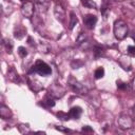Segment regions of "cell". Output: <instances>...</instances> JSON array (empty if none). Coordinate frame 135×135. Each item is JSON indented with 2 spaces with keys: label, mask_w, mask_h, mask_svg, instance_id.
I'll return each mask as SVG.
<instances>
[{
  "label": "cell",
  "mask_w": 135,
  "mask_h": 135,
  "mask_svg": "<svg viewBox=\"0 0 135 135\" xmlns=\"http://www.w3.org/2000/svg\"><path fill=\"white\" fill-rule=\"evenodd\" d=\"M113 32H114V36L117 40H123L127 36H128V24L126 21L118 19L114 22V27H113Z\"/></svg>",
  "instance_id": "6da1fadb"
},
{
  "label": "cell",
  "mask_w": 135,
  "mask_h": 135,
  "mask_svg": "<svg viewBox=\"0 0 135 135\" xmlns=\"http://www.w3.org/2000/svg\"><path fill=\"white\" fill-rule=\"evenodd\" d=\"M68 83H69L70 88L73 90V92H75V93L78 94V95H86V94L89 93L88 88H86L83 83H81L80 81H78V80H77L75 77H73V76H70V77H69Z\"/></svg>",
  "instance_id": "7a4b0ae2"
},
{
  "label": "cell",
  "mask_w": 135,
  "mask_h": 135,
  "mask_svg": "<svg viewBox=\"0 0 135 135\" xmlns=\"http://www.w3.org/2000/svg\"><path fill=\"white\" fill-rule=\"evenodd\" d=\"M32 71L37 73V74H39L40 76H49L52 73L51 66L47 63H45L44 61H42V60H37L35 62V64L33 65Z\"/></svg>",
  "instance_id": "3957f363"
},
{
  "label": "cell",
  "mask_w": 135,
  "mask_h": 135,
  "mask_svg": "<svg viewBox=\"0 0 135 135\" xmlns=\"http://www.w3.org/2000/svg\"><path fill=\"white\" fill-rule=\"evenodd\" d=\"M117 124L121 130H130L133 128L134 122H133V119L129 115L121 114L117 119Z\"/></svg>",
  "instance_id": "277c9868"
},
{
  "label": "cell",
  "mask_w": 135,
  "mask_h": 135,
  "mask_svg": "<svg viewBox=\"0 0 135 135\" xmlns=\"http://www.w3.org/2000/svg\"><path fill=\"white\" fill-rule=\"evenodd\" d=\"M35 12V4L32 1H26L23 2L22 6H21V14L25 17V18H32Z\"/></svg>",
  "instance_id": "5b68a950"
},
{
  "label": "cell",
  "mask_w": 135,
  "mask_h": 135,
  "mask_svg": "<svg viewBox=\"0 0 135 135\" xmlns=\"http://www.w3.org/2000/svg\"><path fill=\"white\" fill-rule=\"evenodd\" d=\"M65 94V90L64 88H62L61 85L59 84H53L49 88V94L50 96H52L53 98L55 99H58V98H61L63 95Z\"/></svg>",
  "instance_id": "8992f818"
},
{
  "label": "cell",
  "mask_w": 135,
  "mask_h": 135,
  "mask_svg": "<svg viewBox=\"0 0 135 135\" xmlns=\"http://www.w3.org/2000/svg\"><path fill=\"white\" fill-rule=\"evenodd\" d=\"M83 23L85 25L86 28L89 30H93L97 23V17L95 15H92V14H89V15H85L83 17Z\"/></svg>",
  "instance_id": "52a82bcc"
},
{
  "label": "cell",
  "mask_w": 135,
  "mask_h": 135,
  "mask_svg": "<svg viewBox=\"0 0 135 135\" xmlns=\"http://www.w3.org/2000/svg\"><path fill=\"white\" fill-rule=\"evenodd\" d=\"M54 15L56 17V19L60 22H63L65 20V9L63 8V6L59 3H57L54 7Z\"/></svg>",
  "instance_id": "ba28073f"
},
{
  "label": "cell",
  "mask_w": 135,
  "mask_h": 135,
  "mask_svg": "<svg viewBox=\"0 0 135 135\" xmlns=\"http://www.w3.org/2000/svg\"><path fill=\"white\" fill-rule=\"evenodd\" d=\"M51 5V0H36L35 8L39 13H45Z\"/></svg>",
  "instance_id": "9c48e42d"
},
{
  "label": "cell",
  "mask_w": 135,
  "mask_h": 135,
  "mask_svg": "<svg viewBox=\"0 0 135 135\" xmlns=\"http://www.w3.org/2000/svg\"><path fill=\"white\" fill-rule=\"evenodd\" d=\"M81 114H82V109L80 107H73V108H71V110L69 112L70 117L73 119H79Z\"/></svg>",
  "instance_id": "30bf717a"
},
{
  "label": "cell",
  "mask_w": 135,
  "mask_h": 135,
  "mask_svg": "<svg viewBox=\"0 0 135 135\" xmlns=\"http://www.w3.org/2000/svg\"><path fill=\"white\" fill-rule=\"evenodd\" d=\"M12 111L9 110L8 107L4 105V104H1L0 105V116L4 119H7V118H11L12 117Z\"/></svg>",
  "instance_id": "8fae6325"
},
{
  "label": "cell",
  "mask_w": 135,
  "mask_h": 135,
  "mask_svg": "<svg viewBox=\"0 0 135 135\" xmlns=\"http://www.w3.org/2000/svg\"><path fill=\"white\" fill-rule=\"evenodd\" d=\"M7 78L11 81H14V82H20V77H19L18 73L13 68L8 69V71H7Z\"/></svg>",
  "instance_id": "7c38bea8"
},
{
  "label": "cell",
  "mask_w": 135,
  "mask_h": 135,
  "mask_svg": "<svg viewBox=\"0 0 135 135\" xmlns=\"http://www.w3.org/2000/svg\"><path fill=\"white\" fill-rule=\"evenodd\" d=\"M26 34V30L24 27H22L21 25H18L16 28H15V32H14V36L15 38L17 39H22Z\"/></svg>",
  "instance_id": "4fadbf2b"
},
{
  "label": "cell",
  "mask_w": 135,
  "mask_h": 135,
  "mask_svg": "<svg viewBox=\"0 0 135 135\" xmlns=\"http://www.w3.org/2000/svg\"><path fill=\"white\" fill-rule=\"evenodd\" d=\"M103 76H104V69H103L102 66L97 68V69L95 70V72H94V77H95V79H100V78H102Z\"/></svg>",
  "instance_id": "5bb4252c"
},
{
  "label": "cell",
  "mask_w": 135,
  "mask_h": 135,
  "mask_svg": "<svg viewBox=\"0 0 135 135\" xmlns=\"http://www.w3.org/2000/svg\"><path fill=\"white\" fill-rule=\"evenodd\" d=\"M81 3L84 7H88V8H96L97 7V4L93 0H81Z\"/></svg>",
  "instance_id": "9a60e30c"
},
{
  "label": "cell",
  "mask_w": 135,
  "mask_h": 135,
  "mask_svg": "<svg viewBox=\"0 0 135 135\" xmlns=\"http://www.w3.org/2000/svg\"><path fill=\"white\" fill-rule=\"evenodd\" d=\"M71 17H70V19H71V21H70V26H69V28L70 30H73L74 28V26L76 25V23H77V17H76V15H75V13L74 12H71Z\"/></svg>",
  "instance_id": "2e32d148"
},
{
  "label": "cell",
  "mask_w": 135,
  "mask_h": 135,
  "mask_svg": "<svg viewBox=\"0 0 135 135\" xmlns=\"http://www.w3.org/2000/svg\"><path fill=\"white\" fill-rule=\"evenodd\" d=\"M18 130H19L20 133H22V134H27V133L31 132V129H30L28 124H23V123H21V124L18 126Z\"/></svg>",
  "instance_id": "e0dca14e"
},
{
  "label": "cell",
  "mask_w": 135,
  "mask_h": 135,
  "mask_svg": "<svg viewBox=\"0 0 135 135\" xmlns=\"http://www.w3.org/2000/svg\"><path fill=\"white\" fill-rule=\"evenodd\" d=\"M43 103H45L47 107H54L55 105V98H53L52 96L47 95L45 97V99L43 100Z\"/></svg>",
  "instance_id": "ac0fdd59"
},
{
  "label": "cell",
  "mask_w": 135,
  "mask_h": 135,
  "mask_svg": "<svg viewBox=\"0 0 135 135\" xmlns=\"http://www.w3.org/2000/svg\"><path fill=\"white\" fill-rule=\"evenodd\" d=\"M3 45L5 46L6 52L8 54H11L12 53V50H13V43H12V41L11 40H6V39H3Z\"/></svg>",
  "instance_id": "d6986e66"
},
{
  "label": "cell",
  "mask_w": 135,
  "mask_h": 135,
  "mask_svg": "<svg viewBox=\"0 0 135 135\" xmlns=\"http://www.w3.org/2000/svg\"><path fill=\"white\" fill-rule=\"evenodd\" d=\"M117 88L120 90H129V85L126 82H122L121 80H117Z\"/></svg>",
  "instance_id": "ffe728a7"
},
{
  "label": "cell",
  "mask_w": 135,
  "mask_h": 135,
  "mask_svg": "<svg viewBox=\"0 0 135 135\" xmlns=\"http://www.w3.org/2000/svg\"><path fill=\"white\" fill-rule=\"evenodd\" d=\"M18 54L20 55V57L24 58V57L27 55V51H26V49H25L24 46H19V47H18Z\"/></svg>",
  "instance_id": "44dd1931"
},
{
  "label": "cell",
  "mask_w": 135,
  "mask_h": 135,
  "mask_svg": "<svg viewBox=\"0 0 135 135\" xmlns=\"http://www.w3.org/2000/svg\"><path fill=\"white\" fill-rule=\"evenodd\" d=\"M57 116L61 119V120H69L71 117H70V115L68 114V113H63V112H59V113H57Z\"/></svg>",
  "instance_id": "7402d4cb"
},
{
  "label": "cell",
  "mask_w": 135,
  "mask_h": 135,
  "mask_svg": "<svg viewBox=\"0 0 135 135\" xmlns=\"http://www.w3.org/2000/svg\"><path fill=\"white\" fill-rule=\"evenodd\" d=\"M128 54L131 57H135V45H129L128 46Z\"/></svg>",
  "instance_id": "603a6c76"
},
{
  "label": "cell",
  "mask_w": 135,
  "mask_h": 135,
  "mask_svg": "<svg viewBox=\"0 0 135 135\" xmlns=\"http://www.w3.org/2000/svg\"><path fill=\"white\" fill-rule=\"evenodd\" d=\"M55 128H56V130H58V131H62V132H69V130H66V129L62 128L61 126H59V127H58V126H56Z\"/></svg>",
  "instance_id": "cb8c5ba5"
},
{
  "label": "cell",
  "mask_w": 135,
  "mask_h": 135,
  "mask_svg": "<svg viewBox=\"0 0 135 135\" xmlns=\"http://www.w3.org/2000/svg\"><path fill=\"white\" fill-rule=\"evenodd\" d=\"M88 131H90V132H93V130L89 127V126H85V127H83L82 128V132H88Z\"/></svg>",
  "instance_id": "d4e9b609"
},
{
  "label": "cell",
  "mask_w": 135,
  "mask_h": 135,
  "mask_svg": "<svg viewBox=\"0 0 135 135\" xmlns=\"http://www.w3.org/2000/svg\"><path fill=\"white\" fill-rule=\"evenodd\" d=\"M131 88H132V90H133V92H135V77L132 79V81H131Z\"/></svg>",
  "instance_id": "484cf974"
},
{
  "label": "cell",
  "mask_w": 135,
  "mask_h": 135,
  "mask_svg": "<svg viewBox=\"0 0 135 135\" xmlns=\"http://www.w3.org/2000/svg\"><path fill=\"white\" fill-rule=\"evenodd\" d=\"M131 4H132V5L135 7V0H132V1H131Z\"/></svg>",
  "instance_id": "4316f807"
},
{
  "label": "cell",
  "mask_w": 135,
  "mask_h": 135,
  "mask_svg": "<svg viewBox=\"0 0 135 135\" xmlns=\"http://www.w3.org/2000/svg\"><path fill=\"white\" fill-rule=\"evenodd\" d=\"M133 38H134V39H135V28H134V30H133Z\"/></svg>",
  "instance_id": "83f0119b"
},
{
  "label": "cell",
  "mask_w": 135,
  "mask_h": 135,
  "mask_svg": "<svg viewBox=\"0 0 135 135\" xmlns=\"http://www.w3.org/2000/svg\"><path fill=\"white\" fill-rule=\"evenodd\" d=\"M20 1H22V2H26V1H28V0H20Z\"/></svg>",
  "instance_id": "f1b7e54d"
},
{
  "label": "cell",
  "mask_w": 135,
  "mask_h": 135,
  "mask_svg": "<svg viewBox=\"0 0 135 135\" xmlns=\"http://www.w3.org/2000/svg\"><path fill=\"white\" fill-rule=\"evenodd\" d=\"M133 112H134V114H135V105H134V108H133Z\"/></svg>",
  "instance_id": "f546056e"
},
{
  "label": "cell",
  "mask_w": 135,
  "mask_h": 135,
  "mask_svg": "<svg viewBox=\"0 0 135 135\" xmlns=\"http://www.w3.org/2000/svg\"><path fill=\"white\" fill-rule=\"evenodd\" d=\"M114 1H123V0H114Z\"/></svg>",
  "instance_id": "4dcf8cb0"
}]
</instances>
